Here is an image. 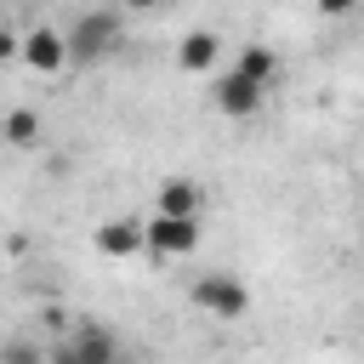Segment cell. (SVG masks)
Returning <instances> with one entry per match:
<instances>
[{"mask_svg": "<svg viewBox=\"0 0 364 364\" xmlns=\"http://www.w3.org/2000/svg\"><path fill=\"white\" fill-rule=\"evenodd\" d=\"M210 97H216V108H222L228 119H250V114L262 108L267 85H262V80H250L245 68H228V74L216 80V91H210Z\"/></svg>", "mask_w": 364, "mask_h": 364, "instance_id": "5", "label": "cell"}, {"mask_svg": "<svg viewBox=\"0 0 364 364\" xmlns=\"http://www.w3.org/2000/svg\"><path fill=\"white\" fill-rule=\"evenodd\" d=\"M0 136H6L11 148H40V136H46V119H40L34 108H11V114L0 119Z\"/></svg>", "mask_w": 364, "mask_h": 364, "instance_id": "10", "label": "cell"}, {"mask_svg": "<svg viewBox=\"0 0 364 364\" xmlns=\"http://www.w3.org/2000/svg\"><path fill=\"white\" fill-rule=\"evenodd\" d=\"M57 358H74V364H108V358H119V341H114L102 324H91V318H85V324L74 330V341H68Z\"/></svg>", "mask_w": 364, "mask_h": 364, "instance_id": "7", "label": "cell"}, {"mask_svg": "<svg viewBox=\"0 0 364 364\" xmlns=\"http://www.w3.org/2000/svg\"><path fill=\"white\" fill-rule=\"evenodd\" d=\"M233 68H245V74H250V80H262L267 91L279 85V51H273V46H262V40L239 46V63H233Z\"/></svg>", "mask_w": 364, "mask_h": 364, "instance_id": "9", "label": "cell"}, {"mask_svg": "<svg viewBox=\"0 0 364 364\" xmlns=\"http://www.w3.org/2000/svg\"><path fill=\"white\" fill-rule=\"evenodd\" d=\"M23 63L34 68V74H57V68H68V34H57V28H28L23 34Z\"/></svg>", "mask_w": 364, "mask_h": 364, "instance_id": "6", "label": "cell"}, {"mask_svg": "<svg viewBox=\"0 0 364 364\" xmlns=\"http://www.w3.org/2000/svg\"><path fill=\"white\" fill-rule=\"evenodd\" d=\"M119 46V17L114 11H85L68 28V63H102Z\"/></svg>", "mask_w": 364, "mask_h": 364, "instance_id": "2", "label": "cell"}, {"mask_svg": "<svg viewBox=\"0 0 364 364\" xmlns=\"http://www.w3.org/2000/svg\"><path fill=\"white\" fill-rule=\"evenodd\" d=\"M358 6H364V0H318L324 17H347V11H358Z\"/></svg>", "mask_w": 364, "mask_h": 364, "instance_id": "13", "label": "cell"}, {"mask_svg": "<svg viewBox=\"0 0 364 364\" xmlns=\"http://www.w3.org/2000/svg\"><path fill=\"white\" fill-rule=\"evenodd\" d=\"M6 358H11V364H34L40 353H34V347H6Z\"/></svg>", "mask_w": 364, "mask_h": 364, "instance_id": "14", "label": "cell"}, {"mask_svg": "<svg viewBox=\"0 0 364 364\" xmlns=\"http://www.w3.org/2000/svg\"><path fill=\"white\" fill-rule=\"evenodd\" d=\"M97 250H102L108 262L142 256V250H148V216H108V222L97 228Z\"/></svg>", "mask_w": 364, "mask_h": 364, "instance_id": "3", "label": "cell"}, {"mask_svg": "<svg viewBox=\"0 0 364 364\" xmlns=\"http://www.w3.org/2000/svg\"><path fill=\"white\" fill-rule=\"evenodd\" d=\"M159 210H171V216H199V182H193V176H165V182H159Z\"/></svg>", "mask_w": 364, "mask_h": 364, "instance_id": "11", "label": "cell"}, {"mask_svg": "<svg viewBox=\"0 0 364 364\" xmlns=\"http://www.w3.org/2000/svg\"><path fill=\"white\" fill-rule=\"evenodd\" d=\"M125 6H131V11H154L159 0H125Z\"/></svg>", "mask_w": 364, "mask_h": 364, "instance_id": "15", "label": "cell"}, {"mask_svg": "<svg viewBox=\"0 0 364 364\" xmlns=\"http://www.w3.org/2000/svg\"><path fill=\"white\" fill-rule=\"evenodd\" d=\"M216 57H222V40H216L210 28H193V34H182V46H176V63H182L188 74L216 68Z\"/></svg>", "mask_w": 364, "mask_h": 364, "instance_id": "8", "label": "cell"}, {"mask_svg": "<svg viewBox=\"0 0 364 364\" xmlns=\"http://www.w3.org/2000/svg\"><path fill=\"white\" fill-rule=\"evenodd\" d=\"M193 307H199V313H210V318H245V313H250V290H245V279H239V273L210 267V273H199V279H193Z\"/></svg>", "mask_w": 364, "mask_h": 364, "instance_id": "1", "label": "cell"}, {"mask_svg": "<svg viewBox=\"0 0 364 364\" xmlns=\"http://www.w3.org/2000/svg\"><path fill=\"white\" fill-rule=\"evenodd\" d=\"M193 245H199V216H171V210L148 216V250L154 256H188Z\"/></svg>", "mask_w": 364, "mask_h": 364, "instance_id": "4", "label": "cell"}, {"mask_svg": "<svg viewBox=\"0 0 364 364\" xmlns=\"http://www.w3.org/2000/svg\"><path fill=\"white\" fill-rule=\"evenodd\" d=\"M11 57H23V34L0 28V63H11Z\"/></svg>", "mask_w": 364, "mask_h": 364, "instance_id": "12", "label": "cell"}]
</instances>
